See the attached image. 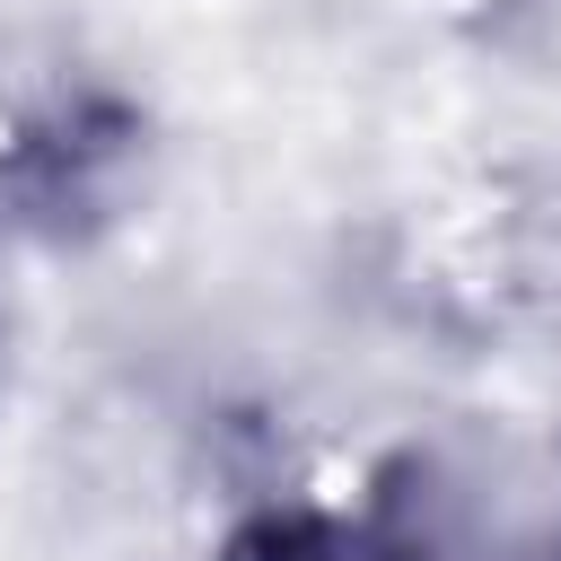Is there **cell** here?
Masks as SVG:
<instances>
[{"instance_id":"cell-1","label":"cell","mask_w":561,"mask_h":561,"mask_svg":"<svg viewBox=\"0 0 561 561\" xmlns=\"http://www.w3.org/2000/svg\"><path fill=\"white\" fill-rule=\"evenodd\" d=\"M228 561H386V552H368V543H351V535H316V526H263V535H245Z\"/></svg>"}]
</instances>
